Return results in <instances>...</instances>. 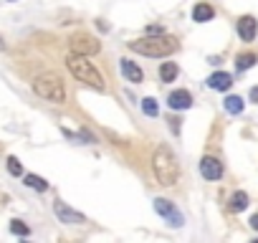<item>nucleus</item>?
Listing matches in <instances>:
<instances>
[{
	"label": "nucleus",
	"mask_w": 258,
	"mask_h": 243,
	"mask_svg": "<svg viewBox=\"0 0 258 243\" xmlns=\"http://www.w3.org/2000/svg\"><path fill=\"white\" fill-rule=\"evenodd\" d=\"M251 228H256V230H258V215H253V218H251Z\"/></svg>",
	"instance_id": "b1692460"
},
{
	"label": "nucleus",
	"mask_w": 258,
	"mask_h": 243,
	"mask_svg": "<svg viewBox=\"0 0 258 243\" xmlns=\"http://www.w3.org/2000/svg\"><path fill=\"white\" fill-rule=\"evenodd\" d=\"M129 48L137 51V53H142V56L160 59V56H170V53H175L177 48H180V41H177L175 36H165V33H160V36H150V38H142V41H132Z\"/></svg>",
	"instance_id": "f257e3e1"
},
{
	"label": "nucleus",
	"mask_w": 258,
	"mask_h": 243,
	"mask_svg": "<svg viewBox=\"0 0 258 243\" xmlns=\"http://www.w3.org/2000/svg\"><path fill=\"white\" fill-rule=\"evenodd\" d=\"M212 15H215V10H212L208 3H197L193 8V18L197 20V23H205V20H210Z\"/></svg>",
	"instance_id": "ddd939ff"
},
{
	"label": "nucleus",
	"mask_w": 258,
	"mask_h": 243,
	"mask_svg": "<svg viewBox=\"0 0 258 243\" xmlns=\"http://www.w3.org/2000/svg\"><path fill=\"white\" fill-rule=\"evenodd\" d=\"M256 53H243V56L235 59V66H238V71H245V69H251V66L256 63Z\"/></svg>",
	"instance_id": "f3484780"
},
{
	"label": "nucleus",
	"mask_w": 258,
	"mask_h": 243,
	"mask_svg": "<svg viewBox=\"0 0 258 243\" xmlns=\"http://www.w3.org/2000/svg\"><path fill=\"white\" fill-rule=\"evenodd\" d=\"M121 74L127 76V81H134V84H139V81L144 79L142 69H139L134 61H129V59H121Z\"/></svg>",
	"instance_id": "9b49d317"
},
{
	"label": "nucleus",
	"mask_w": 258,
	"mask_h": 243,
	"mask_svg": "<svg viewBox=\"0 0 258 243\" xmlns=\"http://www.w3.org/2000/svg\"><path fill=\"white\" fill-rule=\"evenodd\" d=\"M152 170H154V178L160 180L162 185H167V187L180 180V165H177V157L172 154V150L165 147V145L154 152Z\"/></svg>",
	"instance_id": "7ed1b4c3"
},
{
	"label": "nucleus",
	"mask_w": 258,
	"mask_h": 243,
	"mask_svg": "<svg viewBox=\"0 0 258 243\" xmlns=\"http://www.w3.org/2000/svg\"><path fill=\"white\" fill-rule=\"evenodd\" d=\"M200 172H203L205 180H220L223 165H220V160H215V157H203V160H200Z\"/></svg>",
	"instance_id": "6e6552de"
},
{
	"label": "nucleus",
	"mask_w": 258,
	"mask_h": 243,
	"mask_svg": "<svg viewBox=\"0 0 258 243\" xmlns=\"http://www.w3.org/2000/svg\"><path fill=\"white\" fill-rule=\"evenodd\" d=\"M226 109L230 114H241L243 112V99L241 96H228L226 99Z\"/></svg>",
	"instance_id": "a211bd4d"
},
{
	"label": "nucleus",
	"mask_w": 258,
	"mask_h": 243,
	"mask_svg": "<svg viewBox=\"0 0 258 243\" xmlns=\"http://www.w3.org/2000/svg\"><path fill=\"white\" fill-rule=\"evenodd\" d=\"M53 213L59 215V220L61 223H69V226H78V223H84V215L78 213V211H71L66 203H61V200H56L53 203Z\"/></svg>",
	"instance_id": "0eeeda50"
},
{
	"label": "nucleus",
	"mask_w": 258,
	"mask_h": 243,
	"mask_svg": "<svg viewBox=\"0 0 258 243\" xmlns=\"http://www.w3.org/2000/svg\"><path fill=\"white\" fill-rule=\"evenodd\" d=\"M147 33L150 36H160V33H165V30H162V26H147Z\"/></svg>",
	"instance_id": "4be33fe9"
},
{
	"label": "nucleus",
	"mask_w": 258,
	"mask_h": 243,
	"mask_svg": "<svg viewBox=\"0 0 258 243\" xmlns=\"http://www.w3.org/2000/svg\"><path fill=\"white\" fill-rule=\"evenodd\" d=\"M154 211L160 213L162 218H167V223H170V226H175V228L182 226V213L177 211L170 200H165V197H157V200H154Z\"/></svg>",
	"instance_id": "423d86ee"
},
{
	"label": "nucleus",
	"mask_w": 258,
	"mask_h": 243,
	"mask_svg": "<svg viewBox=\"0 0 258 243\" xmlns=\"http://www.w3.org/2000/svg\"><path fill=\"white\" fill-rule=\"evenodd\" d=\"M256 30H258V23H256L253 15H243L238 20V36L243 41H253L256 38Z\"/></svg>",
	"instance_id": "1a4fd4ad"
},
{
	"label": "nucleus",
	"mask_w": 258,
	"mask_h": 243,
	"mask_svg": "<svg viewBox=\"0 0 258 243\" xmlns=\"http://www.w3.org/2000/svg\"><path fill=\"white\" fill-rule=\"evenodd\" d=\"M251 99H253V102H258V86H253V89H251Z\"/></svg>",
	"instance_id": "5701e85b"
},
{
	"label": "nucleus",
	"mask_w": 258,
	"mask_h": 243,
	"mask_svg": "<svg viewBox=\"0 0 258 243\" xmlns=\"http://www.w3.org/2000/svg\"><path fill=\"white\" fill-rule=\"evenodd\" d=\"M10 230H13L15 236H28L30 233V228L23 223V220H10Z\"/></svg>",
	"instance_id": "aec40b11"
},
{
	"label": "nucleus",
	"mask_w": 258,
	"mask_h": 243,
	"mask_svg": "<svg viewBox=\"0 0 258 243\" xmlns=\"http://www.w3.org/2000/svg\"><path fill=\"white\" fill-rule=\"evenodd\" d=\"M142 109H144V114H147V117H157V112H160V106H157V102L152 96L142 99Z\"/></svg>",
	"instance_id": "6ab92c4d"
},
{
	"label": "nucleus",
	"mask_w": 258,
	"mask_h": 243,
	"mask_svg": "<svg viewBox=\"0 0 258 243\" xmlns=\"http://www.w3.org/2000/svg\"><path fill=\"white\" fill-rule=\"evenodd\" d=\"M26 185L33 187V190H38V193H46L48 190V182L43 180V178H38V175H26Z\"/></svg>",
	"instance_id": "4468645a"
},
{
	"label": "nucleus",
	"mask_w": 258,
	"mask_h": 243,
	"mask_svg": "<svg viewBox=\"0 0 258 243\" xmlns=\"http://www.w3.org/2000/svg\"><path fill=\"white\" fill-rule=\"evenodd\" d=\"M99 48H102V43H99L96 38H91V36H86V33H76V36L71 38V51L81 53V56L99 53Z\"/></svg>",
	"instance_id": "39448f33"
},
{
	"label": "nucleus",
	"mask_w": 258,
	"mask_h": 243,
	"mask_svg": "<svg viewBox=\"0 0 258 243\" xmlns=\"http://www.w3.org/2000/svg\"><path fill=\"white\" fill-rule=\"evenodd\" d=\"M208 86L210 89H218V91H228L233 86V76L226 74V71H218V74H212L208 79Z\"/></svg>",
	"instance_id": "9d476101"
},
{
	"label": "nucleus",
	"mask_w": 258,
	"mask_h": 243,
	"mask_svg": "<svg viewBox=\"0 0 258 243\" xmlns=\"http://www.w3.org/2000/svg\"><path fill=\"white\" fill-rule=\"evenodd\" d=\"M33 91L41 99H46L51 104H63L66 102V86L56 74H41L33 81Z\"/></svg>",
	"instance_id": "20e7f679"
},
{
	"label": "nucleus",
	"mask_w": 258,
	"mask_h": 243,
	"mask_svg": "<svg viewBox=\"0 0 258 243\" xmlns=\"http://www.w3.org/2000/svg\"><path fill=\"white\" fill-rule=\"evenodd\" d=\"M175 76H177V66H175L172 61L162 63V69H160V79L167 84V81H175Z\"/></svg>",
	"instance_id": "dca6fc26"
},
{
	"label": "nucleus",
	"mask_w": 258,
	"mask_h": 243,
	"mask_svg": "<svg viewBox=\"0 0 258 243\" xmlns=\"http://www.w3.org/2000/svg\"><path fill=\"white\" fill-rule=\"evenodd\" d=\"M167 104H170V109H187V106H193V96L187 91H172L167 96Z\"/></svg>",
	"instance_id": "f8f14e48"
},
{
	"label": "nucleus",
	"mask_w": 258,
	"mask_h": 243,
	"mask_svg": "<svg viewBox=\"0 0 258 243\" xmlns=\"http://www.w3.org/2000/svg\"><path fill=\"white\" fill-rule=\"evenodd\" d=\"M66 66H69V71L76 76L78 81H84L86 86H91V89H99L104 91L106 84H104V76L99 74V69L89 61L86 56H81V53H71L69 59H66Z\"/></svg>",
	"instance_id": "f03ea898"
},
{
	"label": "nucleus",
	"mask_w": 258,
	"mask_h": 243,
	"mask_svg": "<svg viewBox=\"0 0 258 243\" xmlns=\"http://www.w3.org/2000/svg\"><path fill=\"white\" fill-rule=\"evenodd\" d=\"M245 208H248V195L245 193H235L233 197H230V211H245Z\"/></svg>",
	"instance_id": "2eb2a0df"
},
{
	"label": "nucleus",
	"mask_w": 258,
	"mask_h": 243,
	"mask_svg": "<svg viewBox=\"0 0 258 243\" xmlns=\"http://www.w3.org/2000/svg\"><path fill=\"white\" fill-rule=\"evenodd\" d=\"M8 172L15 175V178H18V175H23V165L18 162V157H8Z\"/></svg>",
	"instance_id": "412c9836"
}]
</instances>
